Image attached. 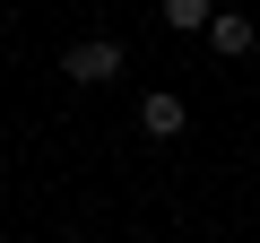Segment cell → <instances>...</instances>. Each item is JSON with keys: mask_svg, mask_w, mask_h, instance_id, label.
<instances>
[{"mask_svg": "<svg viewBox=\"0 0 260 243\" xmlns=\"http://www.w3.org/2000/svg\"><path fill=\"white\" fill-rule=\"evenodd\" d=\"M182 122H191L182 96H148V104H139V131H148V139H182Z\"/></svg>", "mask_w": 260, "mask_h": 243, "instance_id": "obj_2", "label": "cell"}, {"mask_svg": "<svg viewBox=\"0 0 260 243\" xmlns=\"http://www.w3.org/2000/svg\"><path fill=\"white\" fill-rule=\"evenodd\" d=\"M165 26H200V35H208L217 9H208V0H165Z\"/></svg>", "mask_w": 260, "mask_h": 243, "instance_id": "obj_4", "label": "cell"}, {"mask_svg": "<svg viewBox=\"0 0 260 243\" xmlns=\"http://www.w3.org/2000/svg\"><path fill=\"white\" fill-rule=\"evenodd\" d=\"M61 78H78V87H113V78H121V44H113V35H78V44L61 52Z\"/></svg>", "mask_w": 260, "mask_h": 243, "instance_id": "obj_1", "label": "cell"}, {"mask_svg": "<svg viewBox=\"0 0 260 243\" xmlns=\"http://www.w3.org/2000/svg\"><path fill=\"white\" fill-rule=\"evenodd\" d=\"M251 44H260V35H251V18H234V9H217V26H208V52H217V61H243Z\"/></svg>", "mask_w": 260, "mask_h": 243, "instance_id": "obj_3", "label": "cell"}]
</instances>
